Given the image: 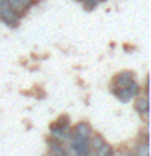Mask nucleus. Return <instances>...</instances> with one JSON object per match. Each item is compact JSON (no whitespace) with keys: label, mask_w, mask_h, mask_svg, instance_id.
Here are the masks:
<instances>
[{"label":"nucleus","mask_w":151,"mask_h":156,"mask_svg":"<svg viewBox=\"0 0 151 156\" xmlns=\"http://www.w3.org/2000/svg\"><path fill=\"white\" fill-rule=\"evenodd\" d=\"M120 151V156H133L132 150H119Z\"/></svg>","instance_id":"16"},{"label":"nucleus","mask_w":151,"mask_h":156,"mask_svg":"<svg viewBox=\"0 0 151 156\" xmlns=\"http://www.w3.org/2000/svg\"><path fill=\"white\" fill-rule=\"evenodd\" d=\"M133 99H135V104H133L135 111L138 112L145 120H148V112H149V99H148V96L141 93V94H138L136 98H133Z\"/></svg>","instance_id":"4"},{"label":"nucleus","mask_w":151,"mask_h":156,"mask_svg":"<svg viewBox=\"0 0 151 156\" xmlns=\"http://www.w3.org/2000/svg\"><path fill=\"white\" fill-rule=\"evenodd\" d=\"M5 2H7V0H0V7H2V5H3Z\"/></svg>","instance_id":"18"},{"label":"nucleus","mask_w":151,"mask_h":156,"mask_svg":"<svg viewBox=\"0 0 151 156\" xmlns=\"http://www.w3.org/2000/svg\"><path fill=\"white\" fill-rule=\"evenodd\" d=\"M104 141H106V140H104V136L93 132V135L90 136V151H96L102 143H104Z\"/></svg>","instance_id":"9"},{"label":"nucleus","mask_w":151,"mask_h":156,"mask_svg":"<svg viewBox=\"0 0 151 156\" xmlns=\"http://www.w3.org/2000/svg\"><path fill=\"white\" fill-rule=\"evenodd\" d=\"M49 133H51V138L67 145L68 140H70V136H72V125L70 127H60L54 122V124H51V127H49Z\"/></svg>","instance_id":"2"},{"label":"nucleus","mask_w":151,"mask_h":156,"mask_svg":"<svg viewBox=\"0 0 151 156\" xmlns=\"http://www.w3.org/2000/svg\"><path fill=\"white\" fill-rule=\"evenodd\" d=\"M7 3L19 15V16H24V15H26V12H28V10L21 5V2H19V0H7Z\"/></svg>","instance_id":"11"},{"label":"nucleus","mask_w":151,"mask_h":156,"mask_svg":"<svg viewBox=\"0 0 151 156\" xmlns=\"http://www.w3.org/2000/svg\"><path fill=\"white\" fill-rule=\"evenodd\" d=\"M55 124L60 125V127H70V119H68V115H60L55 120Z\"/></svg>","instance_id":"14"},{"label":"nucleus","mask_w":151,"mask_h":156,"mask_svg":"<svg viewBox=\"0 0 151 156\" xmlns=\"http://www.w3.org/2000/svg\"><path fill=\"white\" fill-rule=\"evenodd\" d=\"M112 150H114V148H112V145L107 143V141H104V143H102L99 148L94 151V154H93V156H109L112 153Z\"/></svg>","instance_id":"10"},{"label":"nucleus","mask_w":151,"mask_h":156,"mask_svg":"<svg viewBox=\"0 0 151 156\" xmlns=\"http://www.w3.org/2000/svg\"><path fill=\"white\" fill-rule=\"evenodd\" d=\"M132 153H133V156H149V143H146V141H138V143L133 145Z\"/></svg>","instance_id":"8"},{"label":"nucleus","mask_w":151,"mask_h":156,"mask_svg":"<svg viewBox=\"0 0 151 156\" xmlns=\"http://www.w3.org/2000/svg\"><path fill=\"white\" fill-rule=\"evenodd\" d=\"M46 156H54V154H51V153H49V154H46Z\"/></svg>","instance_id":"19"},{"label":"nucleus","mask_w":151,"mask_h":156,"mask_svg":"<svg viewBox=\"0 0 151 156\" xmlns=\"http://www.w3.org/2000/svg\"><path fill=\"white\" fill-rule=\"evenodd\" d=\"M80 2H83V7L86 10H94L97 5H99L101 0H80Z\"/></svg>","instance_id":"13"},{"label":"nucleus","mask_w":151,"mask_h":156,"mask_svg":"<svg viewBox=\"0 0 151 156\" xmlns=\"http://www.w3.org/2000/svg\"><path fill=\"white\" fill-rule=\"evenodd\" d=\"M112 94H114L117 99H119L120 102H128L132 101L133 98H132L128 88H119V86H112Z\"/></svg>","instance_id":"7"},{"label":"nucleus","mask_w":151,"mask_h":156,"mask_svg":"<svg viewBox=\"0 0 151 156\" xmlns=\"http://www.w3.org/2000/svg\"><path fill=\"white\" fill-rule=\"evenodd\" d=\"M101 2H104V0H101Z\"/></svg>","instance_id":"20"},{"label":"nucleus","mask_w":151,"mask_h":156,"mask_svg":"<svg viewBox=\"0 0 151 156\" xmlns=\"http://www.w3.org/2000/svg\"><path fill=\"white\" fill-rule=\"evenodd\" d=\"M93 132L94 130H93L91 124L86 122V120H80L72 127V135L80 136V138H90V136L93 135Z\"/></svg>","instance_id":"5"},{"label":"nucleus","mask_w":151,"mask_h":156,"mask_svg":"<svg viewBox=\"0 0 151 156\" xmlns=\"http://www.w3.org/2000/svg\"><path fill=\"white\" fill-rule=\"evenodd\" d=\"M68 148L65 146V143H60V141L54 140V138H49V153L54 154V156H65L67 154Z\"/></svg>","instance_id":"6"},{"label":"nucleus","mask_w":151,"mask_h":156,"mask_svg":"<svg viewBox=\"0 0 151 156\" xmlns=\"http://www.w3.org/2000/svg\"><path fill=\"white\" fill-rule=\"evenodd\" d=\"M127 88H128V91H130L132 98H136L138 94H141V85H140V83L136 81V80H135L133 83H130V85L127 86Z\"/></svg>","instance_id":"12"},{"label":"nucleus","mask_w":151,"mask_h":156,"mask_svg":"<svg viewBox=\"0 0 151 156\" xmlns=\"http://www.w3.org/2000/svg\"><path fill=\"white\" fill-rule=\"evenodd\" d=\"M109 156H120V151L119 150H112V153Z\"/></svg>","instance_id":"17"},{"label":"nucleus","mask_w":151,"mask_h":156,"mask_svg":"<svg viewBox=\"0 0 151 156\" xmlns=\"http://www.w3.org/2000/svg\"><path fill=\"white\" fill-rule=\"evenodd\" d=\"M19 2H21V5H23L26 10H29L34 3H36V0H19Z\"/></svg>","instance_id":"15"},{"label":"nucleus","mask_w":151,"mask_h":156,"mask_svg":"<svg viewBox=\"0 0 151 156\" xmlns=\"http://www.w3.org/2000/svg\"><path fill=\"white\" fill-rule=\"evenodd\" d=\"M135 72L132 70H120L119 73H115L112 78V86H119V88H127L130 83L135 81Z\"/></svg>","instance_id":"3"},{"label":"nucleus","mask_w":151,"mask_h":156,"mask_svg":"<svg viewBox=\"0 0 151 156\" xmlns=\"http://www.w3.org/2000/svg\"><path fill=\"white\" fill-rule=\"evenodd\" d=\"M19 20H21V16H19V15L15 12V10L10 7L7 2L0 7V21H3L7 26L16 28L19 24Z\"/></svg>","instance_id":"1"}]
</instances>
